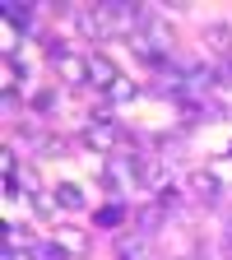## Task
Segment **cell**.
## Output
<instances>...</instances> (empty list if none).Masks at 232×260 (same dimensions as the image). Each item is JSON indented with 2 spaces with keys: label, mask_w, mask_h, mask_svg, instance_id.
<instances>
[{
  "label": "cell",
  "mask_w": 232,
  "mask_h": 260,
  "mask_svg": "<svg viewBox=\"0 0 232 260\" xmlns=\"http://www.w3.org/2000/svg\"><path fill=\"white\" fill-rule=\"evenodd\" d=\"M153 260H158V255H153Z\"/></svg>",
  "instance_id": "19"
},
{
  "label": "cell",
  "mask_w": 232,
  "mask_h": 260,
  "mask_svg": "<svg viewBox=\"0 0 232 260\" xmlns=\"http://www.w3.org/2000/svg\"><path fill=\"white\" fill-rule=\"evenodd\" d=\"M5 260H38L32 251H5Z\"/></svg>",
  "instance_id": "17"
},
{
  "label": "cell",
  "mask_w": 232,
  "mask_h": 260,
  "mask_svg": "<svg viewBox=\"0 0 232 260\" xmlns=\"http://www.w3.org/2000/svg\"><path fill=\"white\" fill-rule=\"evenodd\" d=\"M38 153H47V158H60V153H75V149H70V140H65V135H42Z\"/></svg>",
  "instance_id": "16"
},
{
  "label": "cell",
  "mask_w": 232,
  "mask_h": 260,
  "mask_svg": "<svg viewBox=\"0 0 232 260\" xmlns=\"http://www.w3.org/2000/svg\"><path fill=\"white\" fill-rule=\"evenodd\" d=\"M51 242L70 255V260H88V251H93V237L84 233L79 223H56V233H51Z\"/></svg>",
  "instance_id": "2"
},
{
  "label": "cell",
  "mask_w": 232,
  "mask_h": 260,
  "mask_svg": "<svg viewBox=\"0 0 232 260\" xmlns=\"http://www.w3.org/2000/svg\"><path fill=\"white\" fill-rule=\"evenodd\" d=\"M168 186H172V168H168L158 153H149V158L140 162V190H149V200H153V195H162Z\"/></svg>",
  "instance_id": "3"
},
{
  "label": "cell",
  "mask_w": 232,
  "mask_h": 260,
  "mask_svg": "<svg viewBox=\"0 0 232 260\" xmlns=\"http://www.w3.org/2000/svg\"><path fill=\"white\" fill-rule=\"evenodd\" d=\"M181 186H186V195H190V205H200V209L223 205V177H218L214 168H195Z\"/></svg>",
  "instance_id": "1"
},
{
  "label": "cell",
  "mask_w": 232,
  "mask_h": 260,
  "mask_svg": "<svg viewBox=\"0 0 232 260\" xmlns=\"http://www.w3.org/2000/svg\"><path fill=\"white\" fill-rule=\"evenodd\" d=\"M112 255H116V260H153V246H149V237H140V233H121V237L112 242Z\"/></svg>",
  "instance_id": "8"
},
{
  "label": "cell",
  "mask_w": 232,
  "mask_h": 260,
  "mask_svg": "<svg viewBox=\"0 0 232 260\" xmlns=\"http://www.w3.org/2000/svg\"><path fill=\"white\" fill-rule=\"evenodd\" d=\"M125 218H130V209H125L121 200H107L103 209H93V223L103 228V233H116V237H121V223H125Z\"/></svg>",
  "instance_id": "9"
},
{
  "label": "cell",
  "mask_w": 232,
  "mask_h": 260,
  "mask_svg": "<svg viewBox=\"0 0 232 260\" xmlns=\"http://www.w3.org/2000/svg\"><path fill=\"white\" fill-rule=\"evenodd\" d=\"M56 103H60V88H42V93H32L28 112H42V116H51V112H56Z\"/></svg>",
  "instance_id": "14"
},
{
  "label": "cell",
  "mask_w": 232,
  "mask_h": 260,
  "mask_svg": "<svg viewBox=\"0 0 232 260\" xmlns=\"http://www.w3.org/2000/svg\"><path fill=\"white\" fill-rule=\"evenodd\" d=\"M177 260H205V251H190V255H177Z\"/></svg>",
  "instance_id": "18"
},
{
  "label": "cell",
  "mask_w": 232,
  "mask_h": 260,
  "mask_svg": "<svg viewBox=\"0 0 232 260\" xmlns=\"http://www.w3.org/2000/svg\"><path fill=\"white\" fill-rule=\"evenodd\" d=\"M135 93H140V75H121V79L103 93V103H107V107H121V103H130Z\"/></svg>",
  "instance_id": "12"
},
{
  "label": "cell",
  "mask_w": 232,
  "mask_h": 260,
  "mask_svg": "<svg viewBox=\"0 0 232 260\" xmlns=\"http://www.w3.org/2000/svg\"><path fill=\"white\" fill-rule=\"evenodd\" d=\"M205 51L214 56V65H223V60H232V23L227 19H218V23H205Z\"/></svg>",
  "instance_id": "5"
},
{
  "label": "cell",
  "mask_w": 232,
  "mask_h": 260,
  "mask_svg": "<svg viewBox=\"0 0 232 260\" xmlns=\"http://www.w3.org/2000/svg\"><path fill=\"white\" fill-rule=\"evenodd\" d=\"M5 23H14L19 32H32V28H38V5H14V0H10V5H5Z\"/></svg>",
  "instance_id": "13"
},
{
  "label": "cell",
  "mask_w": 232,
  "mask_h": 260,
  "mask_svg": "<svg viewBox=\"0 0 232 260\" xmlns=\"http://www.w3.org/2000/svg\"><path fill=\"white\" fill-rule=\"evenodd\" d=\"M168 218H172V214L162 209L158 200H144V205H140L135 214H130V223H135L130 233H140V237H149V242H153V237L162 233V223H168Z\"/></svg>",
  "instance_id": "4"
},
{
  "label": "cell",
  "mask_w": 232,
  "mask_h": 260,
  "mask_svg": "<svg viewBox=\"0 0 232 260\" xmlns=\"http://www.w3.org/2000/svg\"><path fill=\"white\" fill-rule=\"evenodd\" d=\"M28 209L38 214V218H56V214H60V205H56V195H51V190H42V195H32V200H28Z\"/></svg>",
  "instance_id": "15"
},
{
  "label": "cell",
  "mask_w": 232,
  "mask_h": 260,
  "mask_svg": "<svg viewBox=\"0 0 232 260\" xmlns=\"http://www.w3.org/2000/svg\"><path fill=\"white\" fill-rule=\"evenodd\" d=\"M5 251H38V233L10 218V223H5Z\"/></svg>",
  "instance_id": "11"
},
{
  "label": "cell",
  "mask_w": 232,
  "mask_h": 260,
  "mask_svg": "<svg viewBox=\"0 0 232 260\" xmlns=\"http://www.w3.org/2000/svg\"><path fill=\"white\" fill-rule=\"evenodd\" d=\"M121 79V70H116V60L112 56H103V51H88V88H97V93H107L112 84Z\"/></svg>",
  "instance_id": "7"
},
{
  "label": "cell",
  "mask_w": 232,
  "mask_h": 260,
  "mask_svg": "<svg viewBox=\"0 0 232 260\" xmlns=\"http://www.w3.org/2000/svg\"><path fill=\"white\" fill-rule=\"evenodd\" d=\"M56 79L65 88H88V56L84 51H65L56 60Z\"/></svg>",
  "instance_id": "6"
},
{
  "label": "cell",
  "mask_w": 232,
  "mask_h": 260,
  "mask_svg": "<svg viewBox=\"0 0 232 260\" xmlns=\"http://www.w3.org/2000/svg\"><path fill=\"white\" fill-rule=\"evenodd\" d=\"M51 195H56L60 214H79V209H84V190H79V181H56Z\"/></svg>",
  "instance_id": "10"
}]
</instances>
